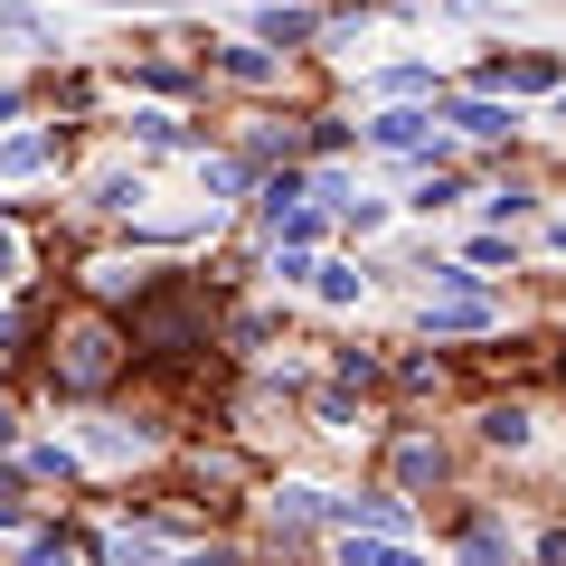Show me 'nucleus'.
<instances>
[{
  "label": "nucleus",
  "mask_w": 566,
  "mask_h": 566,
  "mask_svg": "<svg viewBox=\"0 0 566 566\" xmlns=\"http://www.w3.org/2000/svg\"><path fill=\"white\" fill-rule=\"evenodd\" d=\"M416 331L434 349H444V340H482V331H501V293H424Z\"/></svg>",
  "instance_id": "obj_7"
},
{
  "label": "nucleus",
  "mask_w": 566,
  "mask_h": 566,
  "mask_svg": "<svg viewBox=\"0 0 566 566\" xmlns=\"http://www.w3.org/2000/svg\"><path fill=\"white\" fill-rule=\"evenodd\" d=\"M0 283H20V237L0 227Z\"/></svg>",
  "instance_id": "obj_31"
},
{
  "label": "nucleus",
  "mask_w": 566,
  "mask_h": 566,
  "mask_svg": "<svg viewBox=\"0 0 566 566\" xmlns=\"http://www.w3.org/2000/svg\"><path fill=\"white\" fill-rule=\"evenodd\" d=\"M39 378H48V397H66V406H104L133 378V340H123L114 312L66 303L57 322H39Z\"/></svg>",
  "instance_id": "obj_1"
},
{
  "label": "nucleus",
  "mask_w": 566,
  "mask_h": 566,
  "mask_svg": "<svg viewBox=\"0 0 566 566\" xmlns=\"http://www.w3.org/2000/svg\"><path fill=\"white\" fill-rule=\"evenodd\" d=\"M20 566H76V538L48 528V520H29V528H20Z\"/></svg>",
  "instance_id": "obj_22"
},
{
  "label": "nucleus",
  "mask_w": 566,
  "mask_h": 566,
  "mask_svg": "<svg viewBox=\"0 0 566 566\" xmlns=\"http://www.w3.org/2000/svg\"><path fill=\"white\" fill-rule=\"evenodd\" d=\"M161 444H170L161 424H133V416H95V424L76 434V453H85V463H151Z\"/></svg>",
  "instance_id": "obj_9"
},
{
  "label": "nucleus",
  "mask_w": 566,
  "mask_h": 566,
  "mask_svg": "<svg viewBox=\"0 0 566 566\" xmlns=\"http://www.w3.org/2000/svg\"><path fill=\"white\" fill-rule=\"evenodd\" d=\"M463 199H472L463 170H424V180L406 189V208H416V218H434V208H463Z\"/></svg>",
  "instance_id": "obj_20"
},
{
  "label": "nucleus",
  "mask_w": 566,
  "mask_h": 566,
  "mask_svg": "<svg viewBox=\"0 0 566 566\" xmlns=\"http://www.w3.org/2000/svg\"><path fill=\"white\" fill-rule=\"evenodd\" d=\"M547 114H557V123H566V85H557V95H547Z\"/></svg>",
  "instance_id": "obj_35"
},
{
  "label": "nucleus",
  "mask_w": 566,
  "mask_h": 566,
  "mask_svg": "<svg viewBox=\"0 0 566 566\" xmlns=\"http://www.w3.org/2000/svg\"><path fill=\"white\" fill-rule=\"evenodd\" d=\"M434 520L453 528V566H520V528H510L501 501H472V491H444Z\"/></svg>",
  "instance_id": "obj_3"
},
{
  "label": "nucleus",
  "mask_w": 566,
  "mask_h": 566,
  "mask_svg": "<svg viewBox=\"0 0 566 566\" xmlns=\"http://www.w3.org/2000/svg\"><path fill=\"white\" fill-rule=\"evenodd\" d=\"M312 293H322L331 312H349V303H368V264H349V255H331V264H312Z\"/></svg>",
  "instance_id": "obj_17"
},
{
  "label": "nucleus",
  "mask_w": 566,
  "mask_h": 566,
  "mask_svg": "<svg viewBox=\"0 0 566 566\" xmlns=\"http://www.w3.org/2000/svg\"><path fill=\"white\" fill-rule=\"evenodd\" d=\"M170 566H245V547L237 538H199V547H180Z\"/></svg>",
  "instance_id": "obj_29"
},
{
  "label": "nucleus",
  "mask_w": 566,
  "mask_h": 566,
  "mask_svg": "<svg viewBox=\"0 0 566 566\" xmlns=\"http://www.w3.org/2000/svg\"><path fill=\"white\" fill-rule=\"evenodd\" d=\"M453 482V444L444 434H424V424H387V491H406V501H434V491Z\"/></svg>",
  "instance_id": "obj_4"
},
{
  "label": "nucleus",
  "mask_w": 566,
  "mask_h": 566,
  "mask_svg": "<svg viewBox=\"0 0 566 566\" xmlns=\"http://www.w3.org/2000/svg\"><path fill=\"white\" fill-rule=\"evenodd\" d=\"M434 123L444 133H463V142H520V104H501V95H434Z\"/></svg>",
  "instance_id": "obj_8"
},
{
  "label": "nucleus",
  "mask_w": 566,
  "mask_h": 566,
  "mask_svg": "<svg viewBox=\"0 0 566 566\" xmlns=\"http://www.w3.org/2000/svg\"><path fill=\"white\" fill-rule=\"evenodd\" d=\"M416 528H424V510L406 501V491L368 482V491H340V528H331V538H397V547H416Z\"/></svg>",
  "instance_id": "obj_6"
},
{
  "label": "nucleus",
  "mask_w": 566,
  "mask_h": 566,
  "mask_svg": "<svg viewBox=\"0 0 566 566\" xmlns=\"http://www.w3.org/2000/svg\"><path fill=\"white\" fill-rule=\"evenodd\" d=\"M0 114H20V85H0Z\"/></svg>",
  "instance_id": "obj_33"
},
{
  "label": "nucleus",
  "mask_w": 566,
  "mask_h": 566,
  "mask_svg": "<svg viewBox=\"0 0 566 566\" xmlns=\"http://www.w3.org/2000/svg\"><path fill=\"white\" fill-rule=\"evenodd\" d=\"M387 368H378V349H331V387H349V397H368Z\"/></svg>",
  "instance_id": "obj_25"
},
{
  "label": "nucleus",
  "mask_w": 566,
  "mask_h": 566,
  "mask_svg": "<svg viewBox=\"0 0 566 566\" xmlns=\"http://www.w3.org/2000/svg\"><path fill=\"white\" fill-rule=\"evenodd\" d=\"M387 378H397L406 397H444V387H453V359H444V349H406Z\"/></svg>",
  "instance_id": "obj_16"
},
{
  "label": "nucleus",
  "mask_w": 566,
  "mask_h": 566,
  "mask_svg": "<svg viewBox=\"0 0 566 566\" xmlns=\"http://www.w3.org/2000/svg\"><path fill=\"white\" fill-rule=\"evenodd\" d=\"M416 10H424V0H416ZM434 10H482V0H434Z\"/></svg>",
  "instance_id": "obj_34"
},
{
  "label": "nucleus",
  "mask_w": 566,
  "mask_h": 566,
  "mask_svg": "<svg viewBox=\"0 0 566 566\" xmlns=\"http://www.w3.org/2000/svg\"><path fill=\"white\" fill-rule=\"evenodd\" d=\"M557 85H566V48H491V57L472 66V95H501V104L557 95Z\"/></svg>",
  "instance_id": "obj_5"
},
{
  "label": "nucleus",
  "mask_w": 566,
  "mask_h": 566,
  "mask_svg": "<svg viewBox=\"0 0 566 566\" xmlns=\"http://www.w3.org/2000/svg\"><path fill=\"white\" fill-rule=\"evenodd\" d=\"M312 39H331V20L303 10V0H264V10H255V48H274V57H303Z\"/></svg>",
  "instance_id": "obj_10"
},
{
  "label": "nucleus",
  "mask_w": 566,
  "mask_h": 566,
  "mask_svg": "<svg viewBox=\"0 0 566 566\" xmlns=\"http://www.w3.org/2000/svg\"><path fill=\"white\" fill-rule=\"evenodd\" d=\"M95 208H104V218H133V208H142V170H104V180H95Z\"/></svg>",
  "instance_id": "obj_26"
},
{
  "label": "nucleus",
  "mask_w": 566,
  "mask_h": 566,
  "mask_svg": "<svg viewBox=\"0 0 566 566\" xmlns=\"http://www.w3.org/2000/svg\"><path fill=\"white\" fill-rule=\"evenodd\" d=\"M368 85H378L387 104H434V95H444V76H434V66H424V57H406V66H378V76H368Z\"/></svg>",
  "instance_id": "obj_15"
},
{
  "label": "nucleus",
  "mask_w": 566,
  "mask_h": 566,
  "mask_svg": "<svg viewBox=\"0 0 566 566\" xmlns=\"http://www.w3.org/2000/svg\"><path fill=\"white\" fill-rule=\"evenodd\" d=\"M520 566H566V520H557V528H538V538L520 547Z\"/></svg>",
  "instance_id": "obj_30"
},
{
  "label": "nucleus",
  "mask_w": 566,
  "mask_h": 566,
  "mask_svg": "<svg viewBox=\"0 0 566 566\" xmlns=\"http://www.w3.org/2000/svg\"><path fill=\"white\" fill-rule=\"evenodd\" d=\"M208 66H218L227 85H283L293 57H274V48H208Z\"/></svg>",
  "instance_id": "obj_14"
},
{
  "label": "nucleus",
  "mask_w": 566,
  "mask_h": 566,
  "mask_svg": "<svg viewBox=\"0 0 566 566\" xmlns=\"http://www.w3.org/2000/svg\"><path fill=\"white\" fill-rule=\"evenodd\" d=\"M453 264H463L472 283H491V274H501V264H510V274H520V237H501V227H482V237H472V245H463V255H453Z\"/></svg>",
  "instance_id": "obj_18"
},
{
  "label": "nucleus",
  "mask_w": 566,
  "mask_h": 566,
  "mask_svg": "<svg viewBox=\"0 0 566 566\" xmlns=\"http://www.w3.org/2000/svg\"><path fill=\"white\" fill-rule=\"evenodd\" d=\"M0 453H20V416L10 406H0Z\"/></svg>",
  "instance_id": "obj_32"
},
{
  "label": "nucleus",
  "mask_w": 566,
  "mask_h": 566,
  "mask_svg": "<svg viewBox=\"0 0 566 566\" xmlns=\"http://www.w3.org/2000/svg\"><path fill=\"white\" fill-rule=\"evenodd\" d=\"M472 434H482L491 453H528V444H538V406H528V397H482Z\"/></svg>",
  "instance_id": "obj_11"
},
{
  "label": "nucleus",
  "mask_w": 566,
  "mask_h": 566,
  "mask_svg": "<svg viewBox=\"0 0 566 566\" xmlns=\"http://www.w3.org/2000/svg\"><path fill=\"white\" fill-rule=\"evenodd\" d=\"M20 491H66V482H85V453L76 444H20Z\"/></svg>",
  "instance_id": "obj_12"
},
{
  "label": "nucleus",
  "mask_w": 566,
  "mask_h": 566,
  "mask_svg": "<svg viewBox=\"0 0 566 566\" xmlns=\"http://www.w3.org/2000/svg\"><path fill=\"white\" fill-rule=\"evenodd\" d=\"M349 142H359L349 114H303V151H312V161H331V151H349Z\"/></svg>",
  "instance_id": "obj_23"
},
{
  "label": "nucleus",
  "mask_w": 566,
  "mask_h": 566,
  "mask_svg": "<svg viewBox=\"0 0 566 566\" xmlns=\"http://www.w3.org/2000/svg\"><path fill=\"white\" fill-rule=\"evenodd\" d=\"M538 199H547L538 180H501V189H482V208H491V227H501V237H510L520 218H538Z\"/></svg>",
  "instance_id": "obj_19"
},
{
  "label": "nucleus",
  "mask_w": 566,
  "mask_h": 566,
  "mask_svg": "<svg viewBox=\"0 0 566 566\" xmlns=\"http://www.w3.org/2000/svg\"><path fill=\"white\" fill-rule=\"evenodd\" d=\"M123 340H133V368H189L218 349V303H208L199 274H151L123 312Z\"/></svg>",
  "instance_id": "obj_2"
},
{
  "label": "nucleus",
  "mask_w": 566,
  "mask_h": 566,
  "mask_svg": "<svg viewBox=\"0 0 566 566\" xmlns=\"http://www.w3.org/2000/svg\"><path fill=\"white\" fill-rule=\"evenodd\" d=\"M48 151H57V133H10L0 142V170H39Z\"/></svg>",
  "instance_id": "obj_27"
},
{
  "label": "nucleus",
  "mask_w": 566,
  "mask_h": 566,
  "mask_svg": "<svg viewBox=\"0 0 566 566\" xmlns=\"http://www.w3.org/2000/svg\"><path fill=\"white\" fill-rule=\"evenodd\" d=\"M95 566H170V547H161V528H104Z\"/></svg>",
  "instance_id": "obj_13"
},
{
  "label": "nucleus",
  "mask_w": 566,
  "mask_h": 566,
  "mask_svg": "<svg viewBox=\"0 0 566 566\" xmlns=\"http://www.w3.org/2000/svg\"><path fill=\"white\" fill-rule=\"evenodd\" d=\"M303 416L322 424V434H359V397H349V387H312Z\"/></svg>",
  "instance_id": "obj_21"
},
{
  "label": "nucleus",
  "mask_w": 566,
  "mask_h": 566,
  "mask_svg": "<svg viewBox=\"0 0 566 566\" xmlns=\"http://www.w3.org/2000/svg\"><path fill=\"white\" fill-rule=\"evenodd\" d=\"M331 566H424L416 547H397V538H340V557Z\"/></svg>",
  "instance_id": "obj_24"
},
{
  "label": "nucleus",
  "mask_w": 566,
  "mask_h": 566,
  "mask_svg": "<svg viewBox=\"0 0 566 566\" xmlns=\"http://www.w3.org/2000/svg\"><path fill=\"white\" fill-rule=\"evenodd\" d=\"M0 39H20V48H48V20H39V10H20V0H0Z\"/></svg>",
  "instance_id": "obj_28"
}]
</instances>
